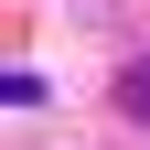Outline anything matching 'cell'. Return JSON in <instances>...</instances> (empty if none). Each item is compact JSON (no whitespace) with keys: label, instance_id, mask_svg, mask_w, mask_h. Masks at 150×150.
Returning <instances> with one entry per match:
<instances>
[{"label":"cell","instance_id":"1","mask_svg":"<svg viewBox=\"0 0 150 150\" xmlns=\"http://www.w3.org/2000/svg\"><path fill=\"white\" fill-rule=\"evenodd\" d=\"M118 107H129V118H139V129H150V54H139V64H129V75H118Z\"/></svg>","mask_w":150,"mask_h":150}]
</instances>
